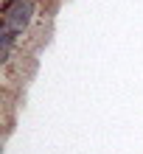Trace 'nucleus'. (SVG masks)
<instances>
[{
  "instance_id": "1",
  "label": "nucleus",
  "mask_w": 143,
  "mask_h": 154,
  "mask_svg": "<svg viewBox=\"0 0 143 154\" xmlns=\"http://www.w3.org/2000/svg\"><path fill=\"white\" fill-rule=\"evenodd\" d=\"M37 11H39V6H37V0H17L14 6H8V8H3V25H8L14 34H23L25 31H31V25H34V20H37Z\"/></svg>"
},
{
  "instance_id": "2",
  "label": "nucleus",
  "mask_w": 143,
  "mask_h": 154,
  "mask_svg": "<svg viewBox=\"0 0 143 154\" xmlns=\"http://www.w3.org/2000/svg\"><path fill=\"white\" fill-rule=\"evenodd\" d=\"M17 0H3V6H0V11H3V8H8V6H14Z\"/></svg>"
}]
</instances>
